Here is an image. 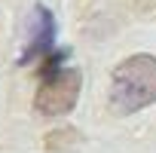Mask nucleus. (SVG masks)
I'll return each instance as SVG.
<instances>
[{"label":"nucleus","instance_id":"2","mask_svg":"<svg viewBox=\"0 0 156 153\" xmlns=\"http://www.w3.org/2000/svg\"><path fill=\"white\" fill-rule=\"evenodd\" d=\"M49 61L43 64V76H40V86L34 95V107L43 116H64L76 107V98H80L83 89V73L76 67H61V55L49 52Z\"/></svg>","mask_w":156,"mask_h":153},{"label":"nucleus","instance_id":"3","mask_svg":"<svg viewBox=\"0 0 156 153\" xmlns=\"http://www.w3.org/2000/svg\"><path fill=\"white\" fill-rule=\"evenodd\" d=\"M52 49H55V19H52V12L46 6H34L31 22H28V40H25V49H22L19 61L22 64L40 61Z\"/></svg>","mask_w":156,"mask_h":153},{"label":"nucleus","instance_id":"1","mask_svg":"<svg viewBox=\"0 0 156 153\" xmlns=\"http://www.w3.org/2000/svg\"><path fill=\"white\" fill-rule=\"evenodd\" d=\"M150 104H156V55L138 52L122 58L110 73V107L126 116Z\"/></svg>","mask_w":156,"mask_h":153}]
</instances>
